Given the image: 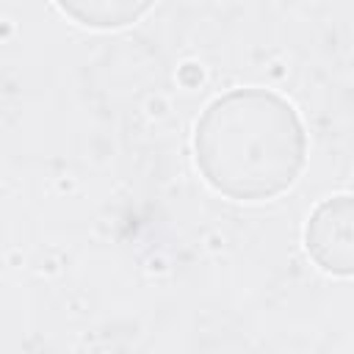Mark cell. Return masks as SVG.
Returning a JSON list of instances; mask_svg holds the SVG:
<instances>
[{"instance_id":"obj_1","label":"cell","mask_w":354,"mask_h":354,"mask_svg":"<svg viewBox=\"0 0 354 354\" xmlns=\"http://www.w3.org/2000/svg\"><path fill=\"white\" fill-rule=\"evenodd\" d=\"M194 152L213 191L238 202H263L296 183L307 138L288 100L266 88H235L199 116Z\"/></svg>"},{"instance_id":"obj_2","label":"cell","mask_w":354,"mask_h":354,"mask_svg":"<svg viewBox=\"0 0 354 354\" xmlns=\"http://www.w3.org/2000/svg\"><path fill=\"white\" fill-rule=\"evenodd\" d=\"M307 252L310 257L329 274L348 277L354 263V243H351V199L335 196L315 207L307 221Z\"/></svg>"},{"instance_id":"obj_3","label":"cell","mask_w":354,"mask_h":354,"mask_svg":"<svg viewBox=\"0 0 354 354\" xmlns=\"http://www.w3.org/2000/svg\"><path fill=\"white\" fill-rule=\"evenodd\" d=\"M58 8L86 28L113 30L141 19L155 0H55Z\"/></svg>"}]
</instances>
